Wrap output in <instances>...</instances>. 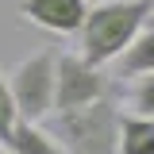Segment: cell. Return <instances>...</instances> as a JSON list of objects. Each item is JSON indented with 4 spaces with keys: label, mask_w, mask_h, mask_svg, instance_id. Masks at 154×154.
Here are the masks:
<instances>
[{
    "label": "cell",
    "mask_w": 154,
    "mask_h": 154,
    "mask_svg": "<svg viewBox=\"0 0 154 154\" xmlns=\"http://www.w3.org/2000/svg\"><path fill=\"white\" fill-rule=\"evenodd\" d=\"M154 16V0H100L81 23V58L93 66H108L131 46L143 23Z\"/></svg>",
    "instance_id": "cell-1"
},
{
    "label": "cell",
    "mask_w": 154,
    "mask_h": 154,
    "mask_svg": "<svg viewBox=\"0 0 154 154\" xmlns=\"http://www.w3.org/2000/svg\"><path fill=\"white\" fill-rule=\"evenodd\" d=\"M123 112L116 100H96L73 112H50V131L69 154H119Z\"/></svg>",
    "instance_id": "cell-2"
},
{
    "label": "cell",
    "mask_w": 154,
    "mask_h": 154,
    "mask_svg": "<svg viewBox=\"0 0 154 154\" xmlns=\"http://www.w3.org/2000/svg\"><path fill=\"white\" fill-rule=\"evenodd\" d=\"M54 81H58V54L54 50H38V54L23 58L16 69L8 73L19 119L42 123L46 116L54 112Z\"/></svg>",
    "instance_id": "cell-3"
},
{
    "label": "cell",
    "mask_w": 154,
    "mask_h": 154,
    "mask_svg": "<svg viewBox=\"0 0 154 154\" xmlns=\"http://www.w3.org/2000/svg\"><path fill=\"white\" fill-rule=\"evenodd\" d=\"M108 96V77L104 66H93L89 58L58 54V81H54V112H73L85 104H96Z\"/></svg>",
    "instance_id": "cell-4"
},
{
    "label": "cell",
    "mask_w": 154,
    "mask_h": 154,
    "mask_svg": "<svg viewBox=\"0 0 154 154\" xmlns=\"http://www.w3.org/2000/svg\"><path fill=\"white\" fill-rule=\"evenodd\" d=\"M19 12L27 23H35L50 35H77L89 16V0H23Z\"/></svg>",
    "instance_id": "cell-5"
},
{
    "label": "cell",
    "mask_w": 154,
    "mask_h": 154,
    "mask_svg": "<svg viewBox=\"0 0 154 154\" xmlns=\"http://www.w3.org/2000/svg\"><path fill=\"white\" fill-rule=\"evenodd\" d=\"M116 73L119 77H146V73H154V19H146L143 31L131 38V46L116 58Z\"/></svg>",
    "instance_id": "cell-6"
},
{
    "label": "cell",
    "mask_w": 154,
    "mask_h": 154,
    "mask_svg": "<svg viewBox=\"0 0 154 154\" xmlns=\"http://www.w3.org/2000/svg\"><path fill=\"white\" fill-rule=\"evenodd\" d=\"M12 154H69L62 143L54 139V131H46V127H38V123H27V119H19L12 139L4 143Z\"/></svg>",
    "instance_id": "cell-7"
},
{
    "label": "cell",
    "mask_w": 154,
    "mask_h": 154,
    "mask_svg": "<svg viewBox=\"0 0 154 154\" xmlns=\"http://www.w3.org/2000/svg\"><path fill=\"white\" fill-rule=\"evenodd\" d=\"M119 154H154V116H123Z\"/></svg>",
    "instance_id": "cell-8"
},
{
    "label": "cell",
    "mask_w": 154,
    "mask_h": 154,
    "mask_svg": "<svg viewBox=\"0 0 154 154\" xmlns=\"http://www.w3.org/2000/svg\"><path fill=\"white\" fill-rule=\"evenodd\" d=\"M16 123H19V108H16V96H12V85H8V77L0 69V143L12 139Z\"/></svg>",
    "instance_id": "cell-9"
},
{
    "label": "cell",
    "mask_w": 154,
    "mask_h": 154,
    "mask_svg": "<svg viewBox=\"0 0 154 154\" xmlns=\"http://www.w3.org/2000/svg\"><path fill=\"white\" fill-rule=\"evenodd\" d=\"M131 100H135V112L139 116H154V73L139 77V85L131 89Z\"/></svg>",
    "instance_id": "cell-10"
},
{
    "label": "cell",
    "mask_w": 154,
    "mask_h": 154,
    "mask_svg": "<svg viewBox=\"0 0 154 154\" xmlns=\"http://www.w3.org/2000/svg\"><path fill=\"white\" fill-rule=\"evenodd\" d=\"M0 154H12V150H0Z\"/></svg>",
    "instance_id": "cell-11"
}]
</instances>
